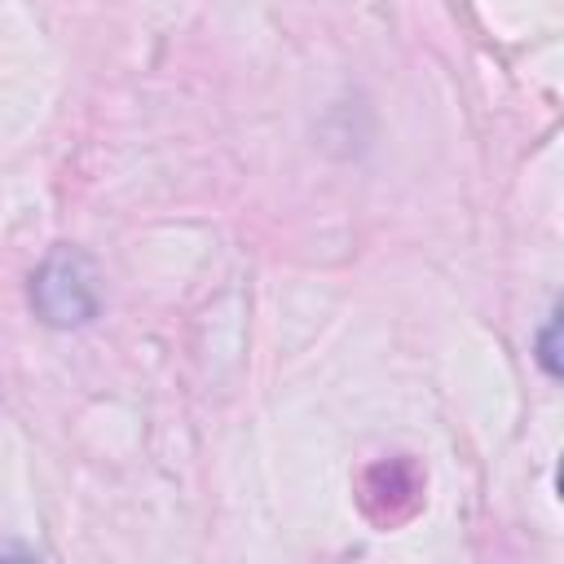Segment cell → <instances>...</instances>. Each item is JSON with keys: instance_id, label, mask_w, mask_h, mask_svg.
Listing matches in <instances>:
<instances>
[{"instance_id": "cell-1", "label": "cell", "mask_w": 564, "mask_h": 564, "mask_svg": "<svg viewBox=\"0 0 564 564\" xmlns=\"http://www.w3.org/2000/svg\"><path fill=\"white\" fill-rule=\"evenodd\" d=\"M31 304L40 308L44 322L53 326H84L97 317V273H93V260L75 247H57L40 273L31 278Z\"/></svg>"}]
</instances>
